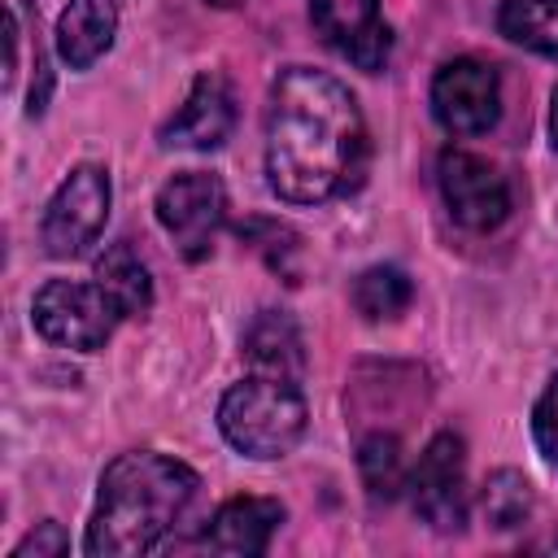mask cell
Instances as JSON below:
<instances>
[{"label":"cell","mask_w":558,"mask_h":558,"mask_svg":"<svg viewBox=\"0 0 558 558\" xmlns=\"http://www.w3.org/2000/svg\"><path fill=\"white\" fill-rule=\"evenodd\" d=\"M109 196L113 192H109L105 166H96V161L74 166L44 209L39 240H44L48 257H78L87 244H96V235L105 231V218H109Z\"/></svg>","instance_id":"obj_5"},{"label":"cell","mask_w":558,"mask_h":558,"mask_svg":"<svg viewBox=\"0 0 558 558\" xmlns=\"http://www.w3.org/2000/svg\"><path fill=\"white\" fill-rule=\"evenodd\" d=\"M410 296H414V283L405 270L397 266H371L357 275L353 283V305L366 323H388V318H401L410 310Z\"/></svg>","instance_id":"obj_17"},{"label":"cell","mask_w":558,"mask_h":558,"mask_svg":"<svg viewBox=\"0 0 558 558\" xmlns=\"http://www.w3.org/2000/svg\"><path fill=\"white\" fill-rule=\"evenodd\" d=\"M196 488L201 475L170 453L131 449L113 458L100 475L83 549L92 558H126L157 549L196 501Z\"/></svg>","instance_id":"obj_2"},{"label":"cell","mask_w":558,"mask_h":558,"mask_svg":"<svg viewBox=\"0 0 558 558\" xmlns=\"http://www.w3.org/2000/svg\"><path fill=\"white\" fill-rule=\"evenodd\" d=\"M244 357L257 375H270V379L296 384L305 375V344L296 323L283 310H262L253 318V327L244 331Z\"/></svg>","instance_id":"obj_14"},{"label":"cell","mask_w":558,"mask_h":558,"mask_svg":"<svg viewBox=\"0 0 558 558\" xmlns=\"http://www.w3.org/2000/svg\"><path fill=\"white\" fill-rule=\"evenodd\" d=\"M305 423H310L305 397L288 379L253 375V379L231 384L218 401V427L227 445L240 449L244 458L270 462V458L292 453L296 440L305 436Z\"/></svg>","instance_id":"obj_3"},{"label":"cell","mask_w":558,"mask_h":558,"mask_svg":"<svg viewBox=\"0 0 558 558\" xmlns=\"http://www.w3.org/2000/svg\"><path fill=\"white\" fill-rule=\"evenodd\" d=\"M279 523H283V506L275 497H231L218 506V514L209 519L201 541L214 554L253 558V554L270 549V536L279 532Z\"/></svg>","instance_id":"obj_12"},{"label":"cell","mask_w":558,"mask_h":558,"mask_svg":"<svg viewBox=\"0 0 558 558\" xmlns=\"http://www.w3.org/2000/svg\"><path fill=\"white\" fill-rule=\"evenodd\" d=\"M314 31L357 70H384L392 52V31L379 17V0H310Z\"/></svg>","instance_id":"obj_10"},{"label":"cell","mask_w":558,"mask_h":558,"mask_svg":"<svg viewBox=\"0 0 558 558\" xmlns=\"http://www.w3.org/2000/svg\"><path fill=\"white\" fill-rule=\"evenodd\" d=\"M414 514L436 532H458L466 523V449L462 436L436 432L410 471Z\"/></svg>","instance_id":"obj_8"},{"label":"cell","mask_w":558,"mask_h":558,"mask_svg":"<svg viewBox=\"0 0 558 558\" xmlns=\"http://www.w3.org/2000/svg\"><path fill=\"white\" fill-rule=\"evenodd\" d=\"M366 122L353 92L310 65L279 70L266 105V183L288 205H323L362 183Z\"/></svg>","instance_id":"obj_1"},{"label":"cell","mask_w":558,"mask_h":558,"mask_svg":"<svg viewBox=\"0 0 558 558\" xmlns=\"http://www.w3.org/2000/svg\"><path fill=\"white\" fill-rule=\"evenodd\" d=\"M532 436H536V449L545 453V462L558 466V375L549 379V388L541 392V401L532 410Z\"/></svg>","instance_id":"obj_20"},{"label":"cell","mask_w":558,"mask_h":558,"mask_svg":"<svg viewBox=\"0 0 558 558\" xmlns=\"http://www.w3.org/2000/svg\"><path fill=\"white\" fill-rule=\"evenodd\" d=\"M235 126V100L222 74H201L187 92V100L179 105V113L161 126V144L166 148H196L209 153L218 148Z\"/></svg>","instance_id":"obj_11"},{"label":"cell","mask_w":558,"mask_h":558,"mask_svg":"<svg viewBox=\"0 0 558 558\" xmlns=\"http://www.w3.org/2000/svg\"><path fill=\"white\" fill-rule=\"evenodd\" d=\"M96 283H100V292L113 301V310H118L122 318H140V314H148V305H153L148 266H144L140 253L131 248V240H118V244H109V248L96 257Z\"/></svg>","instance_id":"obj_15"},{"label":"cell","mask_w":558,"mask_h":558,"mask_svg":"<svg viewBox=\"0 0 558 558\" xmlns=\"http://www.w3.org/2000/svg\"><path fill=\"white\" fill-rule=\"evenodd\" d=\"M157 222L179 244L187 262L209 257L222 222H227V187L209 170H183L157 192Z\"/></svg>","instance_id":"obj_6"},{"label":"cell","mask_w":558,"mask_h":558,"mask_svg":"<svg viewBox=\"0 0 558 558\" xmlns=\"http://www.w3.org/2000/svg\"><path fill=\"white\" fill-rule=\"evenodd\" d=\"M497 31L541 57H558V0H501Z\"/></svg>","instance_id":"obj_16"},{"label":"cell","mask_w":558,"mask_h":558,"mask_svg":"<svg viewBox=\"0 0 558 558\" xmlns=\"http://www.w3.org/2000/svg\"><path fill=\"white\" fill-rule=\"evenodd\" d=\"M549 135H554V148H558V87H554V105H549Z\"/></svg>","instance_id":"obj_22"},{"label":"cell","mask_w":558,"mask_h":558,"mask_svg":"<svg viewBox=\"0 0 558 558\" xmlns=\"http://www.w3.org/2000/svg\"><path fill=\"white\" fill-rule=\"evenodd\" d=\"M205 4H214V9H235L240 0H205Z\"/></svg>","instance_id":"obj_23"},{"label":"cell","mask_w":558,"mask_h":558,"mask_svg":"<svg viewBox=\"0 0 558 558\" xmlns=\"http://www.w3.org/2000/svg\"><path fill=\"white\" fill-rule=\"evenodd\" d=\"M357 471H362V484L371 493V501H392L410 475H405V449L392 432H375L357 445Z\"/></svg>","instance_id":"obj_18"},{"label":"cell","mask_w":558,"mask_h":558,"mask_svg":"<svg viewBox=\"0 0 558 558\" xmlns=\"http://www.w3.org/2000/svg\"><path fill=\"white\" fill-rule=\"evenodd\" d=\"M432 113L449 135H484L501 118V78L480 57H453L432 78Z\"/></svg>","instance_id":"obj_7"},{"label":"cell","mask_w":558,"mask_h":558,"mask_svg":"<svg viewBox=\"0 0 558 558\" xmlns=\"http://www.w3.org/2000/svg\"><path fill=\"white\" fill-rule=\"evenodd\" d=\"M480 506H484V519H488L493 527H501V532L519 527V523L532 514V484H527V475H523V471H510V466L493 471V475L484 480Z\"/></svg>","instance_id":"obj_19"},{"label":"cell","mask_w":558,"mask_h":558,"mask_svg":"<svg viewBox=\"0 0 558 558\" xmlns=\"http://www.w3.org/2000/svg\"><path fill=\"white\" fill-rule=\"evenodd\" d=\"M122 314L113 301L100 292V283H78V279H48L35 301H31V323L48 344L96 353Z\"/></svg>","instance_id":"obj_4"},{"label":"cell","mask_w":558,"mask_h":558,"mask_svg":"<svg viewBox=\"0 0 558 558\" xmlns=\"http://www.w3.org/2000/svg\"><path fill=\"white\" fill-rule=\"evenodd\" d=\"M118 35V4L113 0H70L57 17V57L70 70L96 65Z\"/></svg>","instance_id":"obj_13"},{"label":"cell","mask_w":558,"mask_h":558,"mask_svg":"<svg viewBox=\"0 0 558 558\" xmlns=\"http://www.w3.org/2000/svg\"><path fill=\"white\" fill-rule=\"evenodd\" d=\"M440 196L449 214L471 227V231H493L510 214V183L506 174L466 148H445L440 153Z\"/></svg>","instance_id":"obj_9"},{"label":"cell","mask_w":558,"mask_h":558,"mask_svg":"<svg viewBox=\"0 0 558 558\" xmlns=\"http://www.w3.org/2000/svg\"><path fill=\"white\" fill-rule=\"evenodd\" d=\"M65 549H70L65 527L52 523V519H44V523H35V532H26V536L13 545V558H61Z\"/></svg>","instance_id":"obj_21"}]
</instances>
